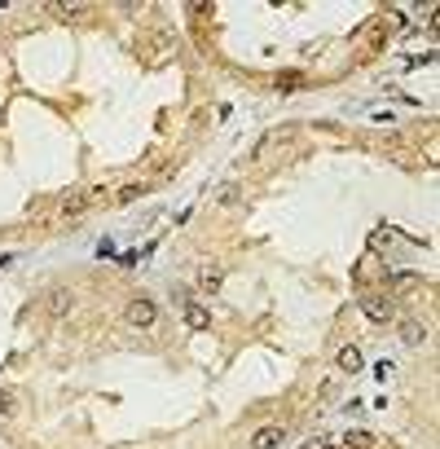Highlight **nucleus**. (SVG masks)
<instances>
[{"instance_id": "12", "label": "nucleus", "mask_w": 440, "mask_h": 449, "mask_svg": "<svg viewBox=\"0 0 440 449\" xmlns=\"http://www.w3.org/2000/svg\"><path fill=\"white\" fill-rule=\"evenodd\" d=\"M145 194V186H124L119 190V203H133V198H141Z\"/></svg>"}, {"instance_id": "6", "label": "nucleus", "mask_w": 440, "mask_h": 449, "mask_svg": "<svg viewBox=\"0 0 440 449\" xmlns=\"http://www.w3.org/2000/svg\"><path fill=\"white\" fill-rule=\"evenodd\" d=\"M282 436H286V431H282V423H273V427H260L255 436H251V449H278V445H282Z\"/></svg>"}, {"instance_id": "2", "label": "nucleus", "mask_w": 440, "mask_h": 449, "mask_svg": "<svg viewBox=\"0 0 440 449\" xmlns=\"http://www.w3.org/2000/svg\"><path fill=\"white\" fill-rule=\"evenodd\" d=\"M291 141V132L286 128H273V132H265V137L255 141V150H251V163H265V159H273L278 155V150Z\"/></svg>"}, {"instance_id": "1", "label": "nucleus", "mask_w": 440, "mask_h": 449, "mask_svg": "<svg viewBox=\"0 0 440 449\" xmlns=\"http://www.w3.org/2000/svg\"><path fill=\"white\" fill-rule=\"evenodd\" d=\"M124 322H128V326H137V330H150V326L159 322V304H154L150 295L128 299V304H124Z\"/></svg>"}, {"instance_id": "13", "label": "nucleus", "mask_w": 440, "mask_h": 449, "mask_svg": "<svg viewBox=\"0 0 440 449\" xmlns=\"http://www.w3.org/2000/svg\"><path fill=\"white\" fill-rule=\"evenodd\" d=\"M53 13H58V18H79V13H84V5H58Z\"/></svg>"}, {"instance_id": "8", "label": "nucleus", "mask_w": 440, "mask_h": 449, "mask_svg": "<svg viewBox=\"0 0 440 449\" xmlns=\"http://www.w3.org/2000/svg\"><path fill=\"white\" fill-rule=\"evenodd\" d=\"M339 365H344V370H361V348H344V353H339Z\"/></svg>"}, {"instance_id": "5", "label": "nucleus", "mask_w": 440, "mask_h": 449, "mask_svg": "<svg viewBox=\"0 0 440 449\" xmlns=\"http://www.w3.org/2000/svg\"><path fill=\"white\" fill-rule=\"evenodd\" d=\"M361 313H366L370 322H387V318H392V299H383V295H366V299H361Z\"/></svg>"}, {"instance_id": "10", "label": "nucleus", "mask_w": 440, "mask_h": 449, "mask_svg": "<svg viewBox=\"0 0 440 449\" xmlns=\"http://www.w3.org/2000/svg\"><path fill=\"white\" fill-rule=\"evenodd\" d=\"M344 445H348V449H374V436H370V431H348Z\"/></svg>"}, {"instance_id": "4", "label": "nucleus", "mask_w": 440, "mask_h": 449, "mask_svg": "<svg viewBox=\"0 0 440 449\" xmlns=\"http://www.w3.org/2000/svg\"><path fill=\"white\" fill-rule=\"evenodd\" d=\"M194 287H199L203 295H216L225 287V269L220 264H199V278H194Z\"/></svg>"}, {"instance_id": "3", "label": "nucleus", "mask_w": 440, "mask_h": 449, "mask_svg": "<svg viewBox=\"0 0 440 449\" xmlns=\"http://www.w3.org/2000/svg\"><path fill=\"white\" fill-rule=\"evenodd\" d=\"M71 304H75V295H71L67 287H53V291H48V295L40 299V308L48 313V318H67V313H71Z\"/></svg>"}, {"instance_id": "9", "label": "nucleus", "mask_w": 440, "mask_h": 449, "mask_svg": "<svg viewBox=\"0 0 440 449\" xmlns=\"http://www.w3.org/2000/svg\"><path fill=\"white\" fill-rule=\"evenodd\" d=\"M84 203H88L84 194H67V198H62V216H79V212H84Z\"/></svg>"}, {"instance_id": "14", "label": "nucleus", "mask_w": 440, "mask_h": 449, "mask_svg": "<svg viewBox=\"0 0 440 449\" xmlns=\"http://www.w3.org/2000/svg\"><path fill=\"white\" fill-rule=\"evenodd\" d=\"M304 449H313V445H304Z\"/></svg>"}, {"instance_id": "11", "label": "nucleus", "mask_w": 440, "mask_h": 449, "mask_svg": "<svg viewBox=\"0 0 440 449\" xmlns=\"http://www.w3.org/2000/svg\"><path fill=\"white\" fill-rule=\"evenodd\" d=\"M185 322H189V330H203V326H207V313L194 304V308H185Z\"/></svg>"}, {"instance_id": "7", "label": "nucleus", "mask_w": 440, "mask_h": 449, "mask_svg": "<svg viewBox=\"0 0 440 449\" xmlns=\"http://www.w3.org/2000/svg\"><path fill=\"white\" fill-rule=\"evenodd\" d=\"M401 339L410 344V348H422V344H427V326H422L418 318H410V322H401Z\"/></svg>"}]
</instances>
